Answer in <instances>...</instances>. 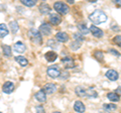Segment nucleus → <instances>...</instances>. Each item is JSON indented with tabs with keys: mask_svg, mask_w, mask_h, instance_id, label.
<instances>
[{
	"mask_svg": "<svg viewBox=\"0 0 121 113\" xmlns=\"http://www.w3.org/2000/svg\"><path fill=\"white\" fill-rule=\"evenodd\" d=\"M89 18H90L91 21L94 22V23L99 24V23H103V22H105L107 20V15H106L102 10L97 9V10L94 11L92 14H90Z\"/></svg>",
	"mask_w": 121,
	"mask_h": 113,
	"instance_id": "f257e3e1",
	"label": "nucleus"
},
{
	"mask_svg": "<svg viewBox=\"0 0 121 113\" xmlns=\"http://www.w3.org/2000/svg\"><path fill=\"white\" fill-rule=\"evenodd\" d=\"M28 37H29V39L35 44H41L43 43V37H41L40 32L39 30H36V29H35V28H31L28 31Z\"/></svg>",
	"mask_w": 121,
	"mask_h": 113,
	"instance_id": "f03ea898",
	"label": "nucleus"
},
{
	"mask_svg": "<svg viewBox=\"0 0 121 113\" xmlns=\"http://www.w3.org/2000/svg\"><path fill=\"white\" fill-rule=\"evenodd\" d=\"M54 8L60 14H67L68 12H69V10H70L69 6H68L66 3H64V2H56L54 4Z\"/></svg>",
	"mask_w": 121,
	"mask_h": 113,
	"instance_id": "7ed1b4c3",
	"label": "nucleus"
},
{
	"mask_svg": "<svg viewBox=\"0 0 121 113\" xmlns=\"http://www.w3.org/2000/svg\"><path fill=\"white\" fill-rule=\"evenodd\" d=\"M48 75L50 76L51 78L52 79H56V78H58L60 75V68L58 66H52V67H50L48 69Z\"/></svg>",
	"mask_w": 121,
	"mask_h": 113,
	"instance_id": "20e7f679",
	"label": "nucleus"
},
{
	"mask_svg": "<svg viewBox=\"0 0 121 113\" xmlns=\"http://www.w3.org/2000/svg\"><path fill=\"white\" fill-rule=\"evenodd\" d=\"M62 64L65 66L66 69H73L75 67V62L71 56H65L62 59Z\"/></svg>",
	"mask_w": 121,
	"mask_h": 113,
	"instance_id": "39448f33",
	"label": "nucleus"
},
{
	"mask_svg": "<svg viewBox=\"0 0 121 113\" xmlns=\"http://www.w3.org/2000/svg\"><path fill=\"white\" fill-rule=\"evenodd\" d=\"M13 90H14V85H13V83L10 82V81L5 82L4 84H3V86H2V91L4 93H6V94L12 93Z\"/></svg>",
	"mask_w": 121,
	"mask_h": 113,
	"instance_id": "423d86ee",
	"label": "nucleus"
},
{
	"mask_svg": "<svg viewBox=\"0 0 121 113\" xmlns=\"http://www.w3.org/2000/svg\"><path fill=\"white\" fill-rule=\"evenodd\" d=\"M39 31L44 35H50L52 32V26L48 23H43L39 27Z\"/></svg>",
	"mask_w": 121,
	"mask_h": 113,
	"instance_id": "0eeeda50",
	"label": "nucleus"
},
{
	"mask_svg": "<svg viewBox=\"0 0 121 113\" xmlns=\"http://www.w3.org/2000/svg\"><path fill=\"white\" fill-rule=\"evenodd\" d=\"M90 31L92 32V35L95 36V37H98V39H100V37L103 36V30H101L100 28H98L97 26L95 25H91V27H90Z\"/></svg>",
	"mask_w": 121,
	"mask_h": 113,
	"instance_id": "6e6552de",
	"label": "nucleus"
},
{
	"mask_svg": "<svg viewBox=\"0 0 121 113\" xmlns=\"http://www.w3.org/2000/svg\"><path fill=\"white\" fill-rule=\"evenodd\" d=\"M48 19H50V22L52 25H58L60 23V21H62V17L56 13H52L50 15V18H48Z\"/></svg>",
	"mask_w": 121,
	"mask_h": 113,
	"instance_id": "1a4fd4ad",
	"label": "nucleus"
},
{
	"mask_svg": "<svg viewBox=\"0 0 121 113\" xmlns=\"http://www.w3.org/2000/svg\"><path fill=\"white\" fill-rule=\"evenodd\" d=\"M13 50H14L15 52L22 54V52H25L26 47H25V44H24L23 43H21V41H17V43L13 46Z\"/></svg>",
	"mask_w": 121,
	"mask_h": 113,
	"instance_id": "9d476101",
	"label": "nucleus"
},
{
	"mask_svg": "<svg viewBox=\"0 0 121 113\" xmlns=\"http://www.w3.org/2000/svg\"><path fill=\"white\" fill-rule=\"evenodd\" d=\"M106 77L111 81H116L117 79L119 78V75L115 70H109L106 72Z\"/></svg>",
	"mask_w": 121,
	"mask_h": 113,
	"instance_id": "9b49d317",
	"label": "nucleus"
},
{
	"mask_svg": "<svg viewBox=\"0 0 121 113\" xmlns=\"http://www.w3.org/2000/svg\"><path fill=\"white\" fill-rule=\"evenodd\" d=\"M56 40H59L60 43H66V41H68V39H69V35L64 31H60L56 35Z\"/></svg>",
	"mask_w": 121,
	"mask_h": 113,
	"instance_id": "f8f14e48",
	"label": "nucleus"
},
{
	"mask_svg": "<svg viewBox=\"0 0 121 113\" xmlns=\"http://www.w3.org/2000/svg\"><path fill=\"white\" fill-rule=\"evenodd\" d=\"M43 91L47 94H52L56 91V86L55 84H52V83H48V84H47L44 86Z\"/></svg>",
	"mask_w": 121,
	"mask_h": 113,
	"instance_id": "ddd939ff",
	"label": "nucleus"
},
{
	"mask_svg": "<svg viewBox=\"0 0 121 113\" xmlns=\"http://www.w3.org/2000/svg\"><path fill=\"white\" fill-rule=\"evenodd\" d=\"M74 109L75 111H77L79 113H83L85 112V105L83 102H81V101H76L75 104H74Z\"/></svg>",
	"mask_w": 121,
	"mask_h": 113,
	"instance_id": "4468645a",
	"label": "nucleus"
},
{
	"mask_svg": "<svg viewBox=\"0 0 121 113\" xmlns=\"http://www.w3.org/2000/svg\"><path fill=\"white\" fill-rule=\"evenodd\" d=\"M35 98H36V100L40 103H43V102L47 101V96H45V93H44L43 90H40V91L37 92L35 94Z\"/></svg>",
	"mask_w": 121,
	"mask_h": 113,
	"instance_id": "2eb2a0df",
	"label": "nucleus"
},
{
	"mask_svg": "<svg viewBox=\"0 0 121 113\" xmlns=\"http://www.w3.org/2000/svg\"><path fill=\"white\" fill-rule=\"evenodd\" d=\"M44 58L47 59L48 62H54V61L56 60V58H58V55H56L55 52L50 51V52H48L47 54L44 55Z\"/></svg>",
	"mask_w": 121,
	"mask_h": 113,
	"instance_id": "dca6fc26",
	"label": "nucleus"
},
{
	"mask_svg": "<svg viewBox=\"0 0 121 113\" xmlns=\"http://www.w3.org/2000/svg\"><path fill=\"white\" fill-rule=\"evenodd\" d=\"M39 9L41 14H48L51 12V7L48 4H47V3H41L39 7Z\"/></svg>",
	"mask_w": 121,
	"mask_h": 113,
	"instance_id": "f3484780",
	"label": "nucleus"
},
{
	"mask_svg": "<svg viewBox=\"0 0 121 113\" xmlns=\"http://www.w3.org/2000/svg\"><path fill=\"white\" fill-rule=\"evenodd\" d=\"M76 94L79 96V97H87V89H85L84 87H77L75 90Z\"/></svg>",
	"mask_w": 121,
	"mask_h": 113,
	"instance_id": "a211bd4d",
	"label": "nucleus"
},
{
	"mask_svg": "<svg viewBox=\"0 0 121 113\" xmlns=\"http://www.w3.org/2000/svg\"><path fill=\"white\" fill-rule=\"evenodd\" d=\"M15 61H16V62H17L18 64H19L20 66H22V67L27 66V64H28V61L24 58V56H15Z\"/></svg>",
	"mask_w": 121,
	"mask_h": 113,
	"instance_id": "6ab92c4d",
	"label": "nucleus"
},
{
	"mask_svg": "<svg viewBox=\"0 0 121 113\" xmlns=\"http://www.w3.org/2000/svg\"><path fill=\"white\" fill-rule=\"evenodd\" d=\"M107 97H108L109 100L113 101V102H118V101L120 100V97H119L118 94H117V92H111V93H109L108 95H107Z\"/></svg>",
	"mask_w": 121,
	"mask_h": 113,
	"instance_id": "aec40b11",
	"label": "nucleus"
},
{
	"mask_svg": "<svg viewBox=\"0 0 121 113\" xmlns=\"http://www.w3.org/2000/svg\"><path fill=\"white\" fill-rule=\"evenodd\" d=\"M8 35V28L5 24L1 23L0 24V37H4Z\"/></svg>",
	"mask_w": 121,
	"mask_h": 113,
	"instance_id": "412c9836",
	"label": "nucleus"
},
{
	"mask_svg": "<svg viewBox=\"0 0 121 113\" xmlns=\"http://www.w3.org/2000/svg\"><path fill=\"white\" fill-rule=\"evenodd\" d=\"M78 28H79V30L81 31L80 33H82V35H87V33H89V29L87 28L86 24H84V23H79Z\"/></svg>",
	"mask_w": 121,
	"mask_h": 113,
	"instance_id": "4be33fe9",
	"label": "nucleus"
},
{
	"mask_svg": "<svg viewBox=\"0 0 121 113\" xmlns=\"http://www.w3.org/2000/svg\"><path fill=\"white\" fill-rule=\"evenodd\" d=\"M73 37H74V39H75V41H77V43H82V41H84V35H82V33H80V32H76V33H74L73 35Z\"/></svg>",
	"mask_w": 121,
	"mask_h": 113,
	"instance_id": "5701e85b",
	"label": "nucleus"
},
{
	"mask_svg": "<svg viewBox=\"0 0 121 113\" xmlns=\"http://www.w3.org/2000/svg\"><path fill=\"white\" fill-rule=\"evenodd\" d=\"M9 25H10V28H11V31H12V33H16L17 30L19 29V26H18V23L16 21H11L9 23Z\"/></svg>",
	"mask_w": 121,
	"mask_h": 113,
	"instance_id": "b1692460",
	"label": "nucleus"
},
{
	"mask_svg": "<svg viewBox=\"0 0 121 113\" xmlns=\"http://www.w3.org/2000/svg\"><path fill=\"white\" fill-rule=\"evenodd\" d=\"M2 50H3V54L6 56H11V48L7 44H3L2 46Z\"/></svg>",
	"mask_w": 121,
	"mask_h": 113,
	"instance_id": "393cba45",
	"label": "nucleus"
},
{
	"mask_svg": "<svg viewBox=\"0 0 121 113\" xmlns=\"http://www.w3.org/2000/svg\"><path fill=\"white\" fill-rule=\"evenodd\" d=\"M104 109L107 111H114L117 109V106L115 104H104Z\"/></svg>",
	"mask_w": 121,
	"mask_h": 113,
	"instance_id": "a878e982",
	"label": "nucleus"
},
{
	"mask_svg": "<svg viewBox=\"0 0 121 113\" xmlns=\"http://www.w3.org/2000/svg\"><path fill=\"white\" fill-rule=\"evenodd\" d=\"M21 3L23 5H25V6H28V7H32V6H35V0H22L21 1Z\"/></svg>",
	"mask_w": 121,
	"mask_h": 113,
	"instance_id": "bb28decb",
	"label": "nucleus"
},
{
	"mask_svg": "<svg viewBox=\"0 0 121 113\" xmlns=\"http://www.w3.org/2000/svg\"><path fill=\"white\" fill-rule=\"evenodd\" d=\"M87 97L89 98H96L97 97V93L95 90H92V89H88L87 90Z\"/></svg>",
	"mask_w": 121,
	"mask_h": 113,
	"instance_id": "cd10ccee",
	"label": "nucleus"
},
{
	"mask_svg": "<svg viewBox=\"0 0 121 113\" xmlns=\"http://www.w3.org/2000/svg\"><path fill=\"white\" fill-rule=\"evenodd\" d=\"M94 56H95V58L98 60V61H103V52H102L101 51H96L95 52H94Z\"/></svg>",
	"mask_w": 121,
	"mask_h": 113,
	"instance_id": "c85d7f7f",
	"label": "nucleus"
},
{
	"mask_svg": "<svg viewBox=\"0 0 121 113\" xmlns=\"http://www.w3.org/2000/svg\"><path fill=\"white\" fill-rule=\"evenodd\" d=\"M113 41H114L117 46L121 47V35H116L114 39H113Z\"/></svg>",
	"mask_w": 121,
	"mask_h": 113,
	"instance_id": "c756f323",
	"label": "nucleus"
},
{
	"mask_svg": "<svg viewBox=\"0 0 121 113\" xmlns=\"http://www.w3.org/2000/svg\"><path fill=\"white\" fill-rule=\"evenodd\" d=\"M81 43H77V41H73V43H71V48H73V50H78L79 48H80Z\"/></svg>",
	"mask_w": 121,
	"mask_h": 113,
	"instance_id": "7c9ffc66",
	"label": "nucleus"
},
{
	"mask_svg": "<svg viewBox=\"0 0 121 113\" xmlns=\"http://www.w3.org/2000/svg\"><path fill=\"white\" fill-rule=\"evenodd\" d=\"M35 110H36V113H45L44 108L41 106V105H39V106H36V107H35Z\"/></svg>",
	"mask_w": 121,
	"mask_h": 113,
	"instance_id": "2f4dec72",
	"label": "nucleus"
},
{
	"mask_svg": "<svg viewBox=\"0 0 121 113\" xmlns=\"http://www.w3.org/2000/svg\"><path fill=\"white\" fill-rule=\"evenodd\" d=\"M108 52H110V54L116 56H120V52H117V51H115V50H113V48H110V50H109Z\"/></svg>",
	"mask_w": 121,
	"mask_h": 113,
	"instance_id": "473e14b6",
	"label": "nucleus"
},
{
	"mask_svg": "<svg viewBox=\"0 0 121 113\" xmlns=\"http://www.w3.org/2000/svg\"><path fill=\"white\" fill-rule=\"evenodd\" d=\"M54 39H50L48 40V46L50 47H56V44H55V43H54Z\"/></svg>",
	"mask_w": 121,
	"mask_h": 113,
	"instance_id": "72a5a7b5",
	"label": "nucleus"
},
{
	"mask_svg": "<svg viewBox=\"0 0 121 113\" xmlns=\"http://www.w3.org/2000/svg\"><path fill=\"white\" fill-rule=\"evenodd\" d=\"M113 2H114L118 7H121V0H117V1H116V0H114Z\"/></svg>",
	"mask_w": 121,
	"mask_h": 113,
	"instance_id": "f704fd0d",
	"label": "nucleus"
},
{
	"mask_svg": "<svg viewBox=\"0 0 121 113\" xmlns=\"http://www.w3.org/2000/svg\"><path fill=\"white\" fill-rule=\"evenodd\" d=\"M117 92H118L120 95H121V87H118V88H117Z\"/></svg>",
	"mask_w": 121,
	"mask_h": 113,
	"instance_id": "c9c22d12",
	"label": "nucleus"
},
{
	"mask_svg": "<svg viewBox=\"0 0 121 113\" xmlns=\"http://www.w3.org/2000/svg\"><path fill=\"white\" fill-rule=\"evenodd\" d=\"M69 3H71V4H74V0H69V1H68Z\"/></svg>",
	"mask_w": 121,
	"mask_h": 113,
	"instance_id": "e433bc0d",
	"label": "nucleus"
},
{
	"mask_svg": "<svg viewBox=\"0 0 121 113\" xmlns=\"http://www.w3.org/2000/svg\"><path fill=\"white\" fill-rule=\"evenodd\" d=\"M52 113H60V112H52Z\"/></svg>",
	"mask_w": 121,
	"mask_h": 113,
	"instance_id": "4c0bfd02",
	"label": "nucleus"
},
{
	"mask_svg": "<svg viewBox=\"0 0 121 113\" xmlns=\"http://www.w3.org/2000/svg\"><path fill=\"white\" fill-rule=\"evenodd\" d=\"M0 113H1V112H0Z\"/></svg>",
	"mask_w": 121,
	"mask_h": 113,
	"instance_id": "58836bf2",
	"label": "nucleus"
}]
</instances>
